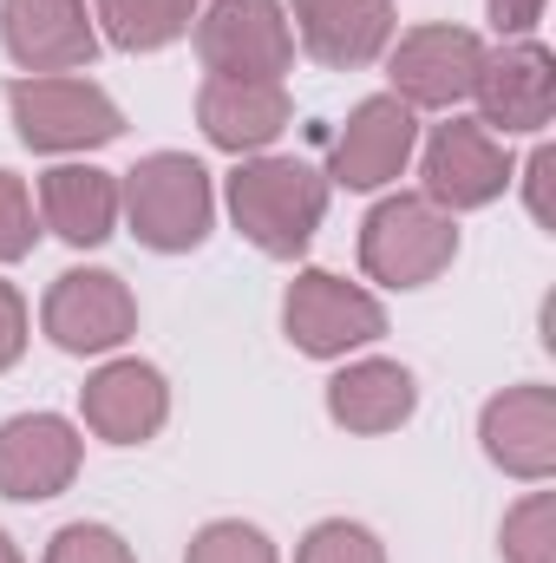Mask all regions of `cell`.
<instances>
[{
	"mask_svg": "<svg viewBox=\"0 0 556 563\" xmlns=\"http://www.w3.org/2000/svg\"><path fill=\"white\" fill-rule=\"evenodd\" d=\"M478 439H485V459L498 472H511L524 485H544L556 472V387H544V380L504 387L498 400H485Z\"/></svg>",
	"mask_w": 556,
	"mask_h": 563,
	"instance_id": "cell-14",
	"label": "cell"
},
{
	"mask_svg": "<svg viewBox=\"0 0 556 563\" xmlns=\"http://www.w3.org/2000/svg\"><path fill=\"white\" fill-rule=\"evenodd\" d=\"M184 563H276V544L243 518H216V525H203L190 538Z\"/></svg>",
	"mask_w": 556,
	"mask_h": 563,
	"instance_id": "cell-23",
	"label": "cell"
},
{
	"mask_svg": "<svg viewBox=\"0 0 556 563\" xmlns=\"http://www.w3.org/2000/svg\"><path fill=\"white\" fill-rule=\"evenodd\" d=\"M197 125L216 151L256 157L294 125V99L281 79H203L197 92Z\"/></svg>",
	"mask_w": 556,
	"mask_h": 563,
	"instance_id": "cell-16",
	"label": "cell"
},
{
	"mask_svg": "<svg viewBox=\"0 0 556 563\" xmlns=\"http://www.w3.org/2000/svg\"><path fill=\"white\" fill-rule=\"evenodd\" d=\"M46 563H138V558L112 525H66V531H53Z\"/></svg>",
	"mask_w": 556,
	"mask_h": 563,
	"instance_id": "cell-24",
	"label": "cell"
},
{
	"mask_svg": "<svg viewBox=\"0 0 556 563\" xmlns=\"http://www.w3.org/2000/svg\"><path fill=\"white\" fill-rule=\"evenodd\" d=\"M119 210L132 223L144 250L157 256H184L210 236L216 223V190H210V170L190 157V151H151L125 170L119 184Z\"/></svg>",
	"mask_w": 556,
	"mask_h": 563,
	"instance_id": "cell-2",
	"label": "cell"
},
{
	"mask_svg": "<svg viewBox=\"0 0 556 563\" xmlns=\"http://www.w3.org/2000/svg\"><path fill=\"white\" fill-rule=\"evenodd\" d=\"M40 223L73 250H99L119 230V177L99 164H53L40 177Z\"/></svg>",
	"mask_w": 556,
	"mask_h": 563,
	"instance_id": "cell-18",
	"label": "cell"
},
{
	"mask_svg": "<svg viewBox=\"0 0 556 563\" xmlns=\"http://www.w3.org/2000/svg\"><path fill=\"white\" fill-rule=\"evenodd\" d=\"M281 328L301 354L314 361H341L367 341L387 334V308L360 288V282H341L327 269H301L288 282V301H281Z\"/></svg>",
	"mask_w": 556,
	"mask_h": 563,
	"instance_id": "cell-5",
	"label": "cell"
},
{
	"mask_svg": "<svg viewBox=\"0 0 556 563\" xmlns=\"http://www.w3.org/2000/svg\"><path fill=\"white\" fill-rule=\"evenodd\" d=\"M478 73H485V40L471 26H413L387 53L393 99L413 112H452L458 99L478 92Z\"/></svg>",
	"mask_w": 556,
	"mask_h": 563,
	"instance_id": "cell-7",
	"label": "cell"
},
{
	"mask_svg": "<svg viewBox=\"0 0 556 563\" xmlns=\"http://www.w3.org/2000/svg\"><path fill=\"white\" fill-rule=\"evenodd\" d=\"M419 151V112L400 106L393 92H374L347 112V125L334 132L327 151V184H347V190H380L393 184Z\"/></svg>",
	"mask_w": 556,
	"mask_h": 563,
	"instance_id": "cell-10",
	"label": "cell"
},
{
	"mask_svg": "<svg viewBox=\"0 0 556 563\" xmlns=\"http://www.w3.org/2000/svg\"><path fill=\"white\" fill-rule=\"evenodd\" d=\"M26 354V301L13 282H0V374Z\"/></svg>",
	"mask_w": 556,
	"mask_h": 563,
	"instance_id": "cell-26",
	"label": "cell"
},
{
	"mask_svg": "<svg viewBox=\"0 0 556 563\" xmlns=\"http://www.w3.org/2000/svg\"><path fill=\"white\" fill-rule=\"evenodd\" d=\"M419 177H425L419 197H432L445 217L485 210V203H498L504 184H511V151H504V139H491L478 119H445V125H432V139H425Z\"/></svg>",
	"mask_w": 556,
	"mask_h": 563,
	"instance_id": "cell-9",
	"label": "cell"
},
{
	"mask_svg": "<svg viewBox=\"0 0 556 563\" xmlns=\"http://www.w3.org/2000/svg\"><path fill=\"white\" fill-rule=\"evenodd\" d=\"M40 328L66 354H112L138 334V301L112 269H66L40 301Z\"/></svg>",
	"mask_w": 556,
	"mask_h": 563,
	"instance_id": "cell-8",
	"label": "cell"
},
{
	"mask_svg": "<svg viewBox=\"0 0 556 563\" xmlns=\"http://www.w3.org/2000/svg\"><path fill=\"white\" fill-rule=\"evenodd\" d=\"M86 439L59 413H13L0 426V498L13 505H46L79 478Z\"/></svg>",
	"mask_w": 556,
	"mask_h": 563,
	"instance_id": "cell-12",
	"label": "cell"
},
{
	"mask_svg": "<svg viewBox=\"0 0 556 563\" xmlns=\"http://www.w3.org/2000/svg\"><path fill=\"white\" fill-rule=\"evenodd\" d=\"M197 7H203V0H92V20H99V33H105L112 46H125V53H157V46H170V40L190 33Z\"/></svg>",
	"mask_w": 556,
	"mask_h": 563,
	"instance_id": "cell-20",
	"label": "cell"
},
{
	"mask_svg": "<svg viewBox=\"0 0 556 563\" xmlns=\"http://www.w3.org/2000/svg\"><path fill=\"white\" fill-rule=\"evenodd\" d=\"M294 563H387V551H380V538H374L367 525H354V518H321V525L301 538Z\"/></svg>",
	"mask_w": 556,
	"mask_h": 563,
	"instance_id": "cell-22",
	"label": "cell"
},
{
	"mask_svg": "<svg viewBox=\"0 0 556 563\" xmlns=\"http://www.w3.org/2000/svg\"><path fill=\"white\" fill-rule=\"evenodd\" d=\"M79 413L105 445H144L170 420V387L151 361H105L79 387Z\"/></svg>",
	"mask_w": 556,
	"mask_h": 563,
	"instance_id": "cell-15",
	"label": "cell"
},
{
	"mask_svg": "<svg viewBox=\"0 0 556 563\" xmlns=\"http://www.w3.org/2000/svg\"><path fill=\"white\" fill-rule=\"evenodd\" d=\"M485 7H491V26L498 33H518V40L544 20V0H485Z\"/></svg>",
	"mask_w": 556,
	"mask_h": 563,
	"instance_id": "cell-28",
	"label": "cell"
},
{
	"mask_svg": "<svg viewBox=\"0 0 556 563\" xmlns=\"http://www.w3.org/2000/svg\"><path fill=\"white\" fill-rule=\"evenodd\" d=\"M7 112L26 151H99L125 132V112L105 86L73 73H26L7 86Z\"/></svg>",
	"mask_w": 556,
	"mask_h": 563,
	"instance_id": "cell-3",
	"label": "cell"
},
{
	"mask_svg": "<svg viewBox=\"0 0 556 563\" xmlns=\"http://www.w3.org/2000/svg\"><path fill=\"white\" fill-rule=\"evenodd\" d=\"M478 125L491 139H518V132H544L556 119V59L544 40H511L504 53H485L478 73Z\"/></svg>",
	"mask_w": 556,
	"mask_h": 563,
	"instance_id": "cell-11",
	"label": "cell"
},
{
	"mask_svg": "<svg viewBox=\"0 0 556 563\" xmlns=\"http://www.w3.org/2000/svg\"><path fill=\"white\" fill-rule=\"evenodd\" d=\"M301 46L321 66H374L393 46V0H288Z\"/></svg>",
	"mask_w": 556,
	"mask_h": 563,
	"instance_id": "cell-17",
	"label": "cell"
},
{
	"mask_svg": "<svg viewBox=\"0 0 556 563\" xmlns=\"http://www.w3.org/2000/svg\"><path fill=\"white\" fill-rule=\"evenodd\" d=\"M33 243H40V230H33V197H26V184H20L13 170H0V263L33 256Z\"/></svg>",
	"mask_w": 556,
	"mask_h": 563,
	"instance_id": "cell-25",
	"label": "cell"
},
{
	"mask_svg": "<svg viewBox=\"0 0 556 563\" xmlns=\"http://www.w3.org/2000/svg\"><path fill=\"white\" fill-rule=\"evenodd\" d=\"M230 217L263 256L294 263L327 217V177L308 157H243L230 177Z\"/></svg>",
	"mask_w": 556,
	"mask_h": 563,
	"instance_id": "cell-1",
	"label": "cell"
},
{
	"mask_svg": "<svg viewBox=\"0 0 556 563\" xmlns=\"http://www.w3.org/2000/svg\"><path fill=\"white\" fill-rule=\"evenodd\" d=\"M419 413V380L400 361H354L327 380V420L347 432H400Z\"/></svg>",
	"mask_w": 556,
	"mask_h": 563,
	"instance_id": "cell-19",
	"label": "cell"
},
{
	"mask_svg": "<svg viewBox=\"0 0 556 563\" xmlns=\"http://www.w3.org/2000/svg\"><path fill=\"white\" fill-rule=\"evenodd\" d=\"M504 563H556V498L551 492H531L524 505L504 511Z\"/></svg>",
	"mask_w": 556,
	"mask_h": 563,
	"instance_id": "cell-21",
	"label": "cell"
},
{
	"mask_svg": "<svg viewBox=\"0 0 556 563\" xmlns=\"http://www.w3.org/2000/svg\"><path fill=\"white\" fill-rule=\"evenodd\" d=\"M551 177H556V151L551 144H537L531 151V164H524V197H531V217L551 230L556 223V210H551Z\"/></svg>",
	"mask_w": 556,
	"mask_h": 563,
	"instance_id": "cell-27",
	"label": "cell"
},
{
	"mask_svg": "<svg viewBox=\"0 0 556 563\" xmlns=\"http://www.w3.org/2000/svg\"><path fill=\"white\" fill-rule=\"evenodd\" d=\"M0 563H20V551H13V538L0 531Z\"/></svg>",
	"mask_w": 556,
	"mask_h": 563,
	"instance_id": "cell-29",
	"label": "cell"
},
{
	"mask_svg": "<svg viewBox=\"0 0 556 563\" xmlns=\"http://www.w3.org/2000/svg\"><path fill=\"white\" fill-rule=\"evenodd\" d=\"M0 46L20 73H73L99 53V20L86 0H0Z\"/></svg>",
	"mask_w": 556,
	"mask_h": 563,
	"instance_id": "cell-13",
	"label": "cell"
},
{
	"mask_svg": "<svg viewBox=\"0 0 556 563\" xmlns=\"http://www.w3.org/2000/svg\"><path fill=\"white\" fill-rule=\"evenodd\" d=\"M458 256V223L432 197H387L360 223V269L387 288H425L452 269Z\"/></svg>",
	"mask_w": 556,
	"mask_h": 563,
	"instance_id": "cell-4",
	"label": "cell"
},
{
	"mask_svg": "<svg viewBox=\"0 0 556 563\" xmlns=\"http://www.w3.org/2000/svg\"><path fill=\"white\" fill-rule=\"evenodd\" d=\"M210 79H281L294 66V26L281 0H210L197 20Z\"/></svg>",
	"mask_w": 556,
	"mask_h": 563,
	"instance_id": "cell-6",
	"label": "cell"
}]
</instances>
